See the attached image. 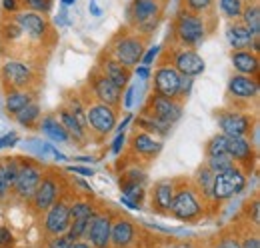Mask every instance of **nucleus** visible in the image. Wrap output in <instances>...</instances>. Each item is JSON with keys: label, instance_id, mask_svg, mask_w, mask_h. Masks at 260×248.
Instances as JSON below:
<instances>
[{"label": "nucleus", "instance_id": "c9c22d12", "mask_svg": "<svg viewBox=\"0 0 260 248\" xmlns=\"http://www.w3.org/2000/svg\"><path fill=\"white\" fill-rule=\"evenodd\" d=\"M212 6H214V0H182L184 10H190V12L200 14V16L208 14L212 10Z\"/></svg>", "mask_w": 260, "mask_h": 248}, {"label": "nucleus", "instance_id": "0eeeda50", "mask_svg": "<svg viewBox=\"0 0 260 248\" xmlns=\"http://www.w3.org/2000/svg\"><path fill=\"white\" fill-rule=\"evenodd\" d=\"M42 168L32 162V160H22L20 166H18V176L14 180V186H12V192L22 198V200H30L32 194L36 192V188L42 180Z\"/></svg>", "mask_w": 260, "mask_h": 248}, {"label": "nucleus", "instance_id": "a878e982", "mask_svg": "<svg viewBox=\"0 0 260 248\" xmlns=\"http://www.w3.org/2000/svg\"><path fill=\"white\" fill-rule=\"evenodd\" d=\"M58 122L64 126V130L68 132L70 140H76V142H84L86 140V128L78 122L68 108H60L58 110Z\"/></svg>", "mask_w": 260, "mask_h": 248}, {"label": "nucleus", "instance_id": "a211bd4d", "mask_svg": "<svg viewBox=\"0 0 260 248\" xmlns=\"http://www.w3.org/2000/svg\"><path fill=\"white\" fill-rule=\"evenodd\" d=\"M226 152L234 160L236 166H252L254 160V148L252 142L246 136H226Z\"/></svg>", "mask_w": 260, "mask_h": 248}, {"label": "nucleus", "instance_id": "dca6fc26", "mask_svg": "<svg viewBox=\"0 0 260 248\" xmlns=\"http://www.w3.org/2000/svg\"><path fill=\"white\" fill-rule=\"evenodd\" d=\"M172 66H174L182 76H190V78L202 74L204 68H206L204 58H202L198 52H194L192 48H180V50H176V54H174V58H172Z\"/></svg>", "mask_w": 260, "mask_h": 248}, {"label": "nucleus", "instance_id": "f257e3e1", "mask_svg": "<svg viewBox=\"0 0 260 248\" xmlns=\"http://www.w3.org/2000/svg\"><path fill=\"white\" fill-rule=\"evenodd\" d=\"M172 32H174L176 40L184 48H194V46H200L206 40L208 24H206V18L204 16L180 8L176 12L174 20H172Z\"/></svg>", "mask_w": 260, "mask_h": 248}, {"label": "nucleus", "instance_id": "bb28decb", "mask_svg": "<svg viewBox=\"0 0 260 248\" xmlns=\"http://www.w3.org/2000/svg\"><path fill=\"white\" fill-rule=\"evenodd\" d=\"M240 22L252 32L254 36H260V4L258 0H248L242 6Z\"/></svg>", "mask_w": 260, "mask_h": 248}, {"label": "nucleus", "instance_id": "c03bdc74", "mask_svg": "<svg viewBox=\"0 0 260 248\" xmlns=\"http://www.w3.org/2000/svg\"><path fill=\"white\" fill-rule=\"evenodd\" d=\"M2 8H4L6 12L16 14V12L20 10V0H2Z\"/></svg>", "mask_w": 260, "mask_h": 248}, {"label": "nucleus", "instance_id": "79ce46f5", "mask_svg": "<svg viewBox=\"0 0 260 248\" xmlns=\"http://www.w3.org/2000/svg\"><path fill=\"white\" fill-rule=\"evenodd\" d=\"M42 154H50L54 160H60V162H62V160H68L62 152H58V150L54 148V144H44V146H42Z\"/></svg>", "mask_w": 260, "mask_h": 248}, {"label": "nucleus", "instance_id": "de8ad7c7", "mask_svg": "<svg viewBox=\"0 0 260 248\" xmlns=\"http://www.w3.org/2000/svg\"><path fill=\"white\" fill-rule=\"evenodd\" d=\"M12 242V232L8 228H0V244H10Z\"/></svg>", "mask_w": 260, "mask_h": 248}, {"label": "nucleus", "instance_id": "603ef678", "mask_svg": "<svg viewBox=\"0 0 260 248\" xmlns=\"http://www.w3.org/2000/svg\"><path fill=\"white\" fill-rule=\"evenodd\" d=\"M134 92H136V88H134V86H128V90H126V98H124V106H126V108H130V106H132Z\"/></svg>", "mask_w": 260, "mask_h": 248}, {"label": "nucleus", "instance_id": "f3484780", "mask_svg": "<svg viewBox=\"0 0 260 248\" xmlns=\"http://www.w3.org/2000/svg\"><path fill=\"white\" fill-rule=\"evenodd\" d=\"M110 226H112V218L108 214H96L90 218V224H88V240H90V246L94 248H108L110 246Z\"/></svg>", "mask_w": 260, "mask_h": 248}, {"label": "nucleus", "instance_id": "e433bc0d", "mask_svg": "<svg viewBox=\"0 0 260 248\" xmlns=\"http://www.w3.org/2000/svg\"><path fill=\"white\" fill-rule=\"evenodd\" d=\"M226 152V136L220 132V134H214L208 144H206V156L212 154H224Z\"/></svg>", "mask_w": 260, "mask_h": 248}, {"label": "nucleus", "instance_id": "09e8293b", "mask_svg": "<svg viewBox=\"0 0 260 248\" xmlns=\"http://www.w3.org/2000/svg\"><path fill=\"white\" fill-rule=\"evenodd\" d=\"M216 248H240V242H238L236 238H224V240L218 242Z\"/></svg>", "mask_w": 260, "mask_h": 248}, {"label": "nucleus", "instance_id": "3c124183", "mask_svg": "<svg viewBox=\"0 0 260 248\" xmlns=\"http://www.w3.org/2000/svg\"><path fill=\"white\" fill-rule=\"evenodd\" d=\"M134 68H136V74H138L142 80H146V78L150 76V66H144V64L140 66V64H138V66H134Z\"/></svg>", "mask_w": 260, "mask_h": 248}, {"label": "nucleus", "instance_id": "2f4dec72", "mask_svg": "<svg viewBox=\"0 0 260 248\" xmlns=\"http://www.w3.org/2000/svg\"><path fill=\"white\" fill-rule=\"evenodd\" d=\"M230 166H234V160L230 158L228 152H224V154L206 156V168H208V170H212L214 174H218V172L226 170V168H230Z\"/></svg>", "mask_w": 260, "mask_h": 248}, {"label": "nucleus", "instance_id": "9b49d317", "mask_svg": "<svg viewBox=\"0 0 260 248\" xmlns=\"http://www.w3.org/2000/svg\"><path fill=\"white\" fill-rule=\"evenodd\" d=\"M182 74L170 64H162L154 72V94L164 98H180Z\"/></svg>", "mask_w": 260, "mask_h": 248}, {"label": "nucleus", "instance_id": "20e7f679", "mask_svg": "<svg viewBox=\"0 0 260 248\" xmlns=\"http://www.w3.org/2000/svg\"><path fill=\"white\" fill-rule=\"evenodd\" d=\"M172 216L182 220V222H192L196 218L202 216V204L198 200V190L192 186H180L174 188V196H172V204L170 210Z\"/></svg>", "mask_w": 260, "mask_h": 248}, {"label": "nucleus", "instance_id": "412c9836", "mask_svg": "<svg viewBox=\"0 0 260 248\" xmlns=\"http://www.w3.org/2000/svg\"><path fill=\"white\" fill-rule=\"evenodd\" d=\"M100 72H102L110 82H114L120 90H124V88L128 86L130 68L128 66H124V64H120L116 58H112V56L106 58V60L100 64Z\"/></svg>", "mask_w": 260, "mask_h": 248}, {"label": "nucleus", "instance_id": "39448f33", "mask_svg": "<svg viewBox=\"0 0 260 248\" xmlns=\"http://www.w3.org/2000/svg\"><path fill=\"white\" fill-rule=\"evenodd\" d=\"M144 54V38L136 32V34H118L112 42V58L134 68L138 66Z\"/></svg>", "mask_w": 260, "mask_h": 248}, {"label": "nucleus", "instance_id": "ddd939ff", "mask_svg": "<svg viewBox=\"0 0 260 248\" xmlns=\"http://www.w3.org/2000/svg\"><path fill=\"white\" fill-rule=\"evenodd\" d=\"M44 230L50 236H58L64 234L70 226V204H66L64 200H56L54 204H50L44 210Z\"/></svg>", "mask_w": 260, "mask_h": 248}, {"label": "nucleus", "instance_id": "c85d7f7f", "mask_svg": "<svg viewBox=\"0 0 260 248\" xmlns=\"http://www.w3.org/2000/svg\"><path fill=\"white\" fill-rule=\"evenodd\" d=\"M30 102H34V96L28 90H8L6 92V112L10 116H16Z\"/></svg>", "mask_w": 260, "mask_h": 248}, {"label": "nucleus", "instance_id": "423d86ee", "mask_svg": "<svg viewBox=\"0 0 260 248\" xmlns=\"http://www.w3.org/2000/svg\"><path fill=\"white\" fill-rule=\"evenodd\" d=\"M86 114V130H92L98 136H106L116 128V108L102 104V102H92L84 106Z\"/></svg>", "mask_w": 260, "mask_h": 248}, {"label": "nucleus", "instance_id": "5701e85b", "mask_svg": "<svg viewBox=\"0 0 260 248\" xmlns=\"http://www.w3.org/2000/svg\"><path fill=\"white\" fill-rule=\"evenodd\" d=\"M134 240V224L126 218H118L110 226V244L116 248H126Z\"/></svg>", "mask_w": 260, "mask_h": 248}, {"label": "nucleus", "instance_id": "1a4fd4ad", "mask_svg": "<svg viewBox=\"0 0 260 248\" xmlns=\"http://www.w3.org/2000/svg\"><path fill=\"white\" fill-rule=\"evenodd\" d=\"M216 120L224 136H248L254 128L252 116L240 110H220L216 114Z\"/></svg>", "mask_w": 260, "mask_h": 248}, {"label": "nucleus", "instance_id": "6e6d98bb", "mask_svg": "<svg viewBox=\"0 0 260 248\" xmlns=\"http://www.w3.org/2000/svg\"><path fill=\"white\" fill-rule=\"evenodd\" d=\"M90 12L94 14V16H100V8H98V4H96V0H90Z\"/></svg>", "mask_w": 260, "mask_h": 248}, {"label": "nucleus", "instance_id": "c756f323", "mask_svg": "<svg viewBox=\"0 0 260 248\" xmlns=\"http://www.w3.org/2000/svg\"><path fill=\"white\" fill-rule=\"evenodd\" d=\"M138 126L144 130V132H148V134H154V136H166L168 132H170V124L162 122V120H158V118H154V116H150V114H142L140 118H138Z\"/></svg>", "mask_w": 260, "mask_h": 248}, {"label": "nucleus", "instance_id": "58836bf2", "mask_svg": "<svg viewBox=\"0 0 260 248\" xmlns=\"http://www.w3.org/2000/svg\"><path fill=\"white\" fill-rule=\"evenodd\" d=\"M10 190H12V186H10L6 174H4V166H2V160H0V200H4L10 194Z\"/></svg>", "mask_w": 260, "mask_h": 248}, {"label": "nucleus", "instance_id": "7c9ffc66", "mask_svg": "<svg viewBox=\"0 0 260 248\" xmlns=\"http://www.w3.org/2000/svg\"><path fill=\"white\" fill-rule=\"evenodd\" d=\"M16 122L20 124V126H24V128H32L36 126V122L40 120V106L36 104V102H30L26 108H22L16 116Z\"/></svg>", "mask_w": 260, "mask_h": 248}, {"label": "nucleus", "instance_id": "f704fd0d", "mask_svg": "<svg viewBox=\"0 0 260 248\" xmlns=\"http://www.w3.org/2000/svg\"><path fill=\"white\" fill-rule=\"evenodd\" d=\"M94 216V206L86 200H78V202H72L70 204V220H76V218H92Z\"/></svg>", "mask_w": 260, "mask_h": 248}, {"label": "nucleus", "instance_id": "4be33fe9", "mask_svg": "<svg viewBox=\"0 0 260 248\" xmlns=\"http://www.w3.org/2000/svg\"><path fill=\"white\" fill-rule=\"evenodd\" d=\"M132 150L138 156H144V158H154L158 156V152L162 150V142L154 136V134H148V132H136L132 136Z\"/></svg>", "mask_w": 260, "mask_h": 248}, {"label": "nucleus", "instance_id": "a19ab883", "mask_svg": "<svg viewBox=\"0 0 260 248\" xmlns=\"http://www.w3.org/2000/svg\"><path fill=\"white\" fill-rule=\"evenodd\" d=\"M158 52H160V46H152V48H148V50L142 54V60L140 62H142L144 66H150V64L154 62V58L158 56Z\"/></svg>", "mask_w": 260, "mask_h": 248}, {"label": "nucleus", "instance_id": "49530a36", "mask_svg": "<svg viewBox=\"0 0 260 248\" xmlns=\"http://www.w3.org/2000/svg\"><path fill=\"white\" fill-rule=\"evenodd\" d=\"M68 172L82 174V176H94V170L92 168H84V166H68Z\"/></svg>", "mask_w": 260, "mask_h": 248}, {"label": "nucleus", "instance_id": "37998d69", "mask_svg": "<svg viewBox=\"0 0 260 248\" xmlns=\"http://www.w3.org/2000/svg\"><path fill=\"white\" fill-rule=\"evenodd\" d=\"M18 142V134L16 132H8L4 138H0V148H6V146H12Z\"/></svg>", "mask_w": 260, "mask_h": 248}, {"label": "nucleus", "instance_id": "7ed1b4c3", "mask_svg": "<svg viewBox=\"0 0 260 248\" xmlns=\"http://www.w3.org/2000/svg\"><path fill=\"white\" fill-rule=\"evenodd\" d=\"M244 188H246V172L234 164L226 170L214 174L210 198L216 202H224V200L234 198L236 194H240Z\"/></svg>", "mask_w": 260, "mask_h": 248}, {"label": "nucleus", "instance_id": "6e6552de", "mask_svg": "<svg viewBox=\"0 0 260 248\" xmlns=\"http://www.w3.org/2000/svg\"><path fill=\"white\" fill-rule=\"evenodd\" d=\"M0 78H2L4 86L10 88V90H24V88H28L32 84L34 74L26 62L10 58V60H6L2 64Z\"/></svg>", "mask_w": 260, "mask_h": 248}, {"label": "nucleus", "instance_id": "2eb2a0df", "mask_svg": "<svg viewBox=\"0 0 260 248\" xmlns=\"http://www.w3.org/2000/svg\"><path fill=\"white\" fill-rule=\"evenodd\" d=\"M58 194H60V182L56 180V176L54 174H42V180L30 198L32 208L36 212H44L50 204H54L58 200Z\"/></svg>", "mask_w": 260, "mask_h": 248}, {"label": "nucleus", "instance_id": "aec40b11", "mask_svg": "<svg viewBox=\"0 0 260 248\" xmlns=\"http://www.w3.org/2000/svg\"><path fill=\"white\" fill-rule=\"evenodd\" d=\"M230 60H232V66L238 74H246V76H256L258 74V54L252 52V50H246V48L244 50H232Z\"/></svg>", "mask_w": 260, "mask_h": 248}, {"label": "nucleus", "instance_id": "8fccbe9b", "mask_svg": "<svg viewBox=\"0 0 260 248\" xmlns=\"http://www.w3.org/2000/svg\"><path fill=\"white\" fill-rule=\"evenodd\" d=\"M240 248H260L258 236H248V238L244 240V244H240Z\"/></svg>", "mask_w": 260, "mask_h": 248}, {"label": "nucleus", "instance_id": "6ab92c4d", "mask_svg": "<svg viewBox=\"0 0 260 248\" xmlns=\"http://www.w3.org/2000/svg\"><path fill=\"white\" fill-rule=\"evenodd\" d=\"M228 94L234 100H254L258 96V80L246 74H234L228 80Z\"/></svg>", "mask_w": 260, "mask_h": 248}, {"label": "nucleus", "instance_id": "ea45409f", "mask_svg": "<svg viewBox=\"0 0 260 248\" xmlns=\"http://www.w3.org/2000/svg\"><path fill=\"white\" fill-rule=\"evenodd\" d=\"M70 244H72V240L66 234H58V236H54L50 240V246L48 248H70Z\"/></svg>", "mask_w": 260, "mask_h": 248}, {"label": "nucleus", "instance_id": "4d7b16f0", "mask_svg": "<svg viewBox=\"0 0 260 248\" xmlns=\"http://www.w3.org/2000/svg\"><path fill=\"white\" fill-rule=\"evenodd\" d=\"M130 120H132V116H130V114H128V116H126V118H124V120H122V122L118 124V132H122V130H124V128H126V126H128V122H130Z\"/></svg>", "mask_w": 260, "mask_h": 248}, {"label": "nucleus", "instance_id": "13d9d810", "mask_svg": "<svg viewBox=\"0 0 260 248\" xmlns=\"http://www.w3.org/2000/svg\"><path fill=\"white\" fill-rule=\"evenodd\" d=\"M70 248H90V244H86V242H76V240H74V242L70 244Z\"/></svg>", "mask_w": 260, "mask_h": 248}, {"label": "nucleus", "instance_id": "5fc2aeb1", "mask_svg": "<svg viewBox=\"0 0 260 248\" xmlns=\"http://www.w3.org/2000/svg\"><path fill=\"white\" fill-rule=\"evenodd\" d=\"M258 214H260V210H258V200H254V202H252V222H254V224H258V222H260Z\"/></svg>", "mask_w": 260, "mask_h": 248}, {"label": "nucleus", "instance_id": "052dcab7", "mask_svg": "<svg viewBox=\"0 0 260 248\" xmlns=\"http://www.w3.org/2000/svg\"><path fill=\"white\" fill-rule=\"evenodd\" d=\"M160 2H162V0H160Z\"/></svg>", "mask_w": 260, "mask_h": 248}, {"label": "nucleus", "instance_id": "a18cd8bd", "mask_svg": "<svg viewBox=\"0 0 260 248\" xmlns=\"http://www.w3.org/2000/svg\"><path fill=\"white\" fill-rule=\"evenodd\" d=\"M122 146H124V134L122 132H118V136H116V140L112 142V154H120V150H122Z\"/></svg>", "mask_w": 260, "mask_h": 248}, {"label": "nucleus", "instance_id": "f8f14e48", "mask_svg": "<svg viewBox=\"0 0 260 248\" xmlns=\"http://www.w3.org/2000/svg\"><path fill=\"white\" fill-rule=\"evenodd\" d=\"M18 26L22 28V34L30 36L34 40H44L50 32V22L46 18V14L34 12V10H18L14 14Z\"/></svg>", "mask_w": 260, "mask_h": 248}, {"label": "nucleus", "instance_id": "473e14b6", "mask_svg": "<svg viewBox=\"0 0 260 248\" xmlns=\"http://www.w3.org/2000/svg\"><path fill=\"white\" fill-rule=\"evenodd\" d=\"M218 6L222 16H226L228 20H240L244 0H218Z\"/></svg>", "mask_w": 260, "mask_h": 248}, {"label": "nucleus", "instance_id": "72a5a7b5", "mask_svg": "<svg viewBox=\"0 0 260 248\" xmlns=\"http://www.w3.org/2000/svg\"><path fill=\"white\" fill-rule=\"evenodd\" d=\"M212 178H214V172L212 170H208L206 166L204 168H200V172H198V176H196V190L200 192V194H204L206 198H210V190H212Z\"/></svg>", "mask_w": 260, "mask_h": 248}, {"label": "nucleus", "instance_id": "f03ea898", "mask_svg": "<svg viewBox=\"0 0 260 248\" xmlns=\"http://www.w3.org/2000/svg\"><path fill=\"white\" fill-rule=\"evenodd\" d=\"M160 0H132L128 6V22L134 30L142 34H152L160 16H162Z\"/></svg>", "mask_w": 260, "mask_h": 248}, {"label": "nucleus", "instance_id": "4468645a", "mask_svg": "<svg viewBox=\"0 0 260 248\" xmlns=\"http://www.w3.org/2000/svg\"><path fill=\"white\" fill-rule=\"evenodd\" d=\"M90 88H92V94L98 98V102L102 104H108L112 108H118L122 104V90L114 82H110L100 70H96L90 76Z\"/></svg>", "mask_w": 260, "mask_h": 248}, {"label": "nucleus", "instance_id": "4c0bfd02", "mask_svg": "<svg viewBox=\"0 0 260 248\" xmlns=\"http://www.w3.org/2000/svg\"><path fill=\"white\" fill-rule=\"evenodd\" d=\"M52 2L54 0H20V4L26 6V10H34L40 14H48L52 10Z\"/></svg>", "mask_w": 260, "mask_h": 248}, {"label": "nucleus", "instance_id": "b1692460", "mask_svg": "<svg viewBox=\"0 0 260 248\" xmlns=\"http://www.w3.org/2000/svg\"><path fill=\"white\" fill-rule=\"evenodd\" d=\"M226 38L234 50H244V48H250V42H252L254 34L248 30L240 20H232L226 28Z\"/></svg>", "mask_w": 260, "mask_h": 248}, {"label": "nucleus", "instance_id": "393cba45", "mask_svg": "<svg viewBox=\"0 0 260 248\" xmlns=\"http://www.w3.org/2000/svg\"><path fill=\"white\" fill-rule=\"evenodd\" d=\"M174 182L170 180H162V182H156L154 190H152V206L160 212H168L170 210V204H172V196H174Z\"/></svg>", "mask_w": 260, "mask_h": 248}, {"label": "nucleus", "instance_id": "864d4df0", "mask_svg": "<svg viewBox=\"0 0 260 248\" xmlns=\"http://www.w3.org/2000/svg\"><path fill=\"white\" fill-rule=\"evenodd\" d=\"M120 202H122L124 206H128L130 210H136V208H140V204H136L134 200H130V198H126V196H120Z\"/></svg>", "mask_w": 260, "mask_h": 248}, {"label": "nucleus", "instance_id": "cd10ccee", "mask_svg": "<svg viewBox=\"0 0 260 248\" xmlns=\"http://www.w3.org/2000/svg\"><path fill=\"white\" fill-rule=\"evenodd\" d=\"M40 130H42L52 142H60V144L70 142L68 132L64 130V126L58 122L56 116H44V118L40 120Z\"/></svg>", "mask_w": 260, "mask_h": 248}, {"label": "nucleus", "instance_id": "bf43d9fd", "mask_svg": "<svg viewBox=\"0 0 260 248\" xmlns=\"http://www.w3.org/2000/svg\"><path fill=\"white\" fill-rule=\"evenodd\" d=\"M74 2H76V0H62L64 6H70V4H74Z\"/></svg>", "mask_w": 260, "mask_h": 248}, {"label": "nucleus", "instance_id": "9d476101", "mask_svg": "<svg viewBox=\"0 0 260 248\" xmlns=\"http://www.w3.org/2000/svg\"><path fill=\"white\" fill-rule=\"evenodd\" d=\"M144 114H150V116H154V118H158V120L172 126V124L178 122L182 118V104L176 98H164V96H158V94H152Z\"/></svg>", "mask_w": 260, "mask_h": 248}]
</instances>
